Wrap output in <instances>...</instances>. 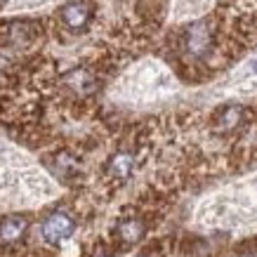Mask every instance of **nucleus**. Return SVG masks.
<instances>
[{
  "instance_id": "1a4fd4ad",
  "label": "nucleus",
  "mask_w": 257,
  "mask_h": 257,
  "mask_svg": "<svg viewBox=\"0 0 257 257\" xmlns=\"http://www.w3.org/2000/svg\"><path fill=\"white\" fill-rule=\"evenodd\" d=\"M241 78H257V57H252L241 71Z\"/></svg>"
},
{
  "instance_id": "6e6552de",
  "label": "nucleus",
  "mask_w": 257,
  "mask_h": 257,
  "mask_svg": "<svg viewBox=\"0 0 257 257\" xmlns=\"http://www.w3.org/2000/svg\"><path fill=\"white\" fill-rule=\"evenodd\" d=\"M71 83H73V87L78 90V92H90L94 87V80L90 78V73H85V71H76L73 76H71Z\"/></svg>"
},
{
  "instance_id": "f257e3e1",
  "label": "nucleus",
  "mask_w": 257,
  "mask_h": 257,
  "mask_svg": "<svg viewBox=\"0 0 257 257\" xmlns=\"http://www.w3.org/2000/svg\"><path fill=\"white\" fill-rule=\"evenodd\" d=\"M76 231V219L71 217L69 212H52L43 219L40 224V236L45 243H52V245H59V243L69 241Z\"/></svg>"
},
{
  "instance_id": "423d86ee",
  "label": "nucleus",
  "mask_w": 257,
  "mask_h": 257,
  "mask_svg": "<svg viewBox=\"0 0 257 257\" xmlns=\"http://www.w3.org/2000/svg\"><path fill=\"white\" fill-rule=\"evenodd\" d=\"M144 222L140 217H127L118 224V238L125 243H137L144 236Z\"/></svg>"
},
{
  "instance_id": "f03ea898",
  "label": "nucleus",
  "mask_w": 257,
  "mask_h": 257,
  "mask_svg": "<svg viewBox=\"0 0 257 257\" xmlns=\"http://www.w3.org/2000/svg\"><path fill=\"white\" fill-rule=\"evenodd\" d=\"M210 45H212V31H210V24L208 22H196L191 24L184 33V52L189 57H205L210 52Z\"/></svg>"
},
{
  "instance_id": "39448f33",
  "label": "nucleus",
  "mask_w": 257,
  "mask_h": 257,
  "mask_svg": "<svg viewBox=\"0 0 257 257\" xmlns=\"http://www.w3.org/2000/svg\"><path fill=\"white\" fill-rule=\"evenodd\" d=\"M135 170V156L130 151H120L109 161L106 165V172H109L111 179H118V182H125V179L133 175Z\"/></svg>"
},
{
  "instance_id": "9d476101",
  "label": "nucleus",
  "mask_w": 257,
  "mask_h": 257,
  "mask_svg": "<svg viewBox=\"0 0 257 257\" xmlns=\"http://www.w3.org/2000/svg\"><path fill=\"white\" fill-rule=\"evenodd\" d=\"M241 257H257V255H252V252H245V255H241Z\"/></svg>"
},
{
  "instance_id": "9b49d317",
  "label": "nucleus",
  "mask_w": 257,
  "mask_h": 257,
  "mask_svg": "<svg viewBox=\"0 0 257 257\" xmlns=\"http://www.w3.org/2000/svg\"><path fill=\"white\" fill-rule=\"evenodd\" d=\"M140 257H151V255H140Z\"/></svg>"
},
{
  "instance_id": "7ed1b4c3",
  "label": "nucleus",
  "mask_w": 257,
  "mask_h": 257,
  "mask_svg": "<svg viewBox=\"0 0 257 257\" xmlns=\"http://www.w3.org/2000/svg\"><path fill=\"white\" fill-rule=\"evenodd\" d=\"M92 19V8L85 0H71L62 8V22L71 31H83Z\"/></svg>"
},
{
  "instance_id": "20e7f679",
  "label": "nucleus",
  "mask_w": 257,
  "mask_h": 257,
  "mask_svg": "<svg viewBox=\"0 0 257 257\" xmlns=\"http://www.w3.org/2000/svg\"><path fill=\"white\" fill-rule=\"evenodd\" d=\"M29 229V217L24 215H10V217L0 219V245H12V243L22 241Z\"/></svg>"
},
{
  "instance_id": "0eeeda50",
  "label": "nucleus",
  "mask_w": 257,
  "mask_h": 257,
  "mask_svg": "<svg viewBox=\"0 0 257 257\" xmlns=\"http://www.w3.org/2000/svg\"><path fill=\"white\" fill-rule=\"evenodd\" d=\"M243 106H238V104H229V106H224V109L217 113V127L219 130H234V127H238V125L243 123Z\"/></svg>"
}]
</instances>
